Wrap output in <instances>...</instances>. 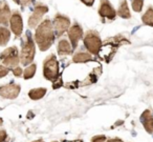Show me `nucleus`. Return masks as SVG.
<instances>
[{"mask_svg":"<svg viewBox=\"0 0 153 142\" xmlns=\"http://www.w3.org/2000/svg\"><path fill=\"white\" fill-rule=\"evenodd\" d=\"M55 31L53 26L49 19H45L38 26L35 33V40L40 51L45 52L53 45L55 41Z\"/></svg>","mask_w":153,"mask_h":142,"instance_id":"1","label":"nucleus"},{"mask_svg":"<svg viewBox=\"0 0 153 142\" xmlns=\"http://www.w3.org/2000/svg\"><path fill=\"white\" fill-rule=\"evenodd\" d=\"M35 42L33 40L32 34L30 31L25 33V36L21 42V54H20V62L22 65H28L33 62L35 57Z\"/></svg>","mask_w":153,"mask_h":142,"instance_id":"2","label":"nucleus"},{"mask_svg":"<svg viewBox=\"0 0 153 142\" xmlns=\"http://www.w3.org/2000/svg\"><path fill=\"white\" fill-rule=\"evenodd\" d=\"M43 75L44 78L55 82L59 77V63L55 54L47 56L43 62Z\"/></svg>","mask_w":153,"mask_h":142,"instance_id":"3","label":"nucleus"},{"mask_svg":"<svg viewBox=\"0 0 153 142\" xmlns=\"http://www.w3.org/2000/svg\"><path fill=\"white\" fill-rule=\"evenodd\" d=\"M84 47L92 55H99L102 47V40L97 31H88L83 39Z\"/></svg>","mask_w":153,"mask_h":142,"instance_id":"4","label":"nucleus"},{"mask_svg":"<svg viewBox=\"0 0 153 142\" xmlns=\"http://www.w3.org/2000/svg\"><path fill=\"white\" fill-rule=\"evenodd\" d=\"M0 61L2 62L7 68H17L20 62L17 47H11L5 49L2 53L0 54Z\"/></svg>","mask_w":153,"mask_h":142,"instance_id":"5","label":"nucleus"},{"mask_svg":"<svg viewBox=\"0 0 153 142\" xmlns=\"http://www.w3.org/2000/svg\"><path fill=\"white\" fill-rule=\"evenodd\" d=\"M47 12H48L47 5H43V3H37L34 8V12L28 18V26L30 29H35L37 26H39L42 17Z\"/></svg>","mask_w":153,"mask_h":142,"instance_id":"6","label":"nucleus"},{"mask_svg":"<svg viewBox=\"0 0 153 142\" xmlns=\"http://www.w3.org/2000/svg\"><path fill=\"white\" fill-rule=\"evenodd\" d=\"M53 31L55 35L58 37L62 36L70 26V19L67 16H64L62 14H57L53 18Z\"/></svg>","mask_w":153,"mask_h":142,"instance_id":"7","label":"nucleus"},{"mask_svg":"<svg viewBox=\"0 0 153 142\" xmlns=\"http://www.w3.org/2000/svg\"><path fill=\"white\" fill-rule=\"evenodd\" d=\"M99 15L102 18L103 22H105L106 19L111 21V20H114L117 17V12L108 0H101L100 7H99Z\"/></svg>","mask_w":153,"mask_h":142,"instance_id":"8","label":"nucleus"},{"mask_svg":"<svg viewBox=\"0 0 153 142\" xmlns=\"http://www.w3.org/2000/svg\"><path fill=\"white\" fill-rule=\"evenodd\" d=\"M20 87L19 84L15 82H11L9 84H5L0 86V96L5 99H16L20 93Z\"/></svg>","mask_w":153,"mask_h":142,"instance_id":"9","label":"nucleus"},{"mask_svg":"<svg viewBox=\"0 0 153 142\" xmlns=\"http://www.w3.org/2000/svg\"><path fill=\"white\" fill-rule=\"evenodd\" d=\"M10 24H11V29L13 33L15 34L16 38H19L22 35V31H23V21H22L21 14L19 11H14L12 13V17L10 20Z\"/></svg>","mask_w":153,"mask_h":142,"instance_id":"10","label":"nucleus"},{"mask_svg":"<svg viewBox=\"0 0 153 142\" xmlns=\"http://www.w3.org/2000/svg\"><path fill=\"white\" fill-rule=\"evenodd\" d=\"M83 37V29L81 28L79 23H74V26H71L68 30V38L71 43L72 49H76L78 47V43Z\"/></svg>","mask_w":153,"mask_h":142,"instance_id":"11","label":"nucleus"},{"mask_svg":"<svg viewBox=\"0 0 153 142\" xmlns=\"http://www.w3.org/2000/svg\"><path fill=\"white\" fill-rule=\"evenodd\" d=\"M12 13L9 5L5 0H2L0 2V24L2 26H7L11 20Z\"/></svg>","mask_w":153,"mask_h":142,"instance_id":"12","label":"nucleus"},{"mask_svg":"<svg viewBox=\"0 0 153 142\" xmlns=\"http://www.w3.org/2000/svg\"><path fill=\"white\" fill-rule=\"evenodd\" d=\"M140 122L144 125V128L149 134H153V115L150 110H146L140 116Z\"/></svg>","mask_w":153,"mask_h":142,"instance_id":"13","label":"nucleus"},{"mask_svg":"<svg viewBox=\"0 0 153 142\" xmlns=\"http://www.w3.org/2000/svg\"><path fill=\"white\" fill-rule=\"evenodd\" d=\"M58 54L60 56H68L72 54L71 43L66 39H61L58 43Z\"/></svg>","mask_w":153,"mask_h":142,"instance_id":"14","label":"nucleus"},{"mask_svg":"<svg viewBox=\"0 0 153 142\" xmlns=\"http://www.w3.org/2000/svg\"><path fill=\"white\" fill-rule=\"evenodd\" d=\"M117 15L121 18H124V19H129V18H131V14H130L127 0H121V1H120Z\"/></svg>","mask_w":153,"mask_h":142,"instance_id":"15","label":"nucleus"},{"mask_svg":"<svg viewBox=\"0 0 153 142\" xmlns=\"http://www.w3.org/2000/svg\"><path fill=\"white\" fill-rule=\"evenodd\" d=\"M91 59H92L91 54L87 53V52H83V51L76 52V53L74 55V57H72V61H74V63L87 62V61H90Z\"/></svg>","mask_w":153,"mask_h":142,"instance_id":"16","label":"nucleus"},{"mask_svg":"<svg viewBox=\"0 0 153 142\" xmlns=\"http://www.w3.org/2000/svg\"><path fill=\"white\" fill-rule=\"evenodd\" d=\"M47 89L45 87H38V89H33L28 93V97L32 100H39L43 98L46 94Z\"/></svg>","mask_w":153,"mask_h":142,"instance_id":"17","label":"nucleus"},{"mask_svg":"<svg viewBox=\"0 0 153 142\" xmlns=\"http://www.w3.org/2000/svg\"><path fill=\"white\" fill-rule=\"evenodd\" d=\"M11 39V32L5 26H0V47H4Z\"/></svg>","mask_w":153,"mask_h":142,"instance_id":"18","label":"nucleus"},{"mask_svg":"<svg viewBox=\"0 0 153 142\" xmlns=\"http://www.w3.org/2000/svg\"><path fill=\"white\" fill-rule=\"evenodd\" d=\"M142 21L144 24L149 26H153V8L149 7L146 13L142 16Z\"/></svg>","mask_w":153,"mask_h":142,"instance_id":"19","label":"nucleus"},{"mask_svg":"<svg viewBox=\"0 0 153 142\" xmlns=\"http://www.w3.org/2000/svg\"><path fill=\"white\" fill-rule=\"evenodd\" d=\"M36 70H37V65L35 63L30 64V65H28L27 68H25V71L23 72V78L24 79H30L33 78V77L35 76V74H36Z\"/></svg>","mask_w":153,"mask_h":142,"instance_id":"20","label":"nucleus"},{"mask_svg":"<svg viewBox=\"0 0 153 142\" xmlns=\"http://www.w3.org/2000/svg\"><path fill=\"white\" fill-rule=\"evenodd\" d=\"M131 5L134 12H142L143 5H144V0H131Z\"/></svg>","mask_w":153,"mask_h":142,"instance_id":"21","label":"nucleus"},{"mask_svg":"<svg viewBox=\"0 0 153 142\" xmlns=\"http://www.w3.org/2000/svg\"><path fill=\"white\" fill-rule=\"evenodd\" d=\"M13 1L15 3H17V5H19L22 9H24L26 7H30V5H32L35 2V0H13Z\"/></svg>","mask_w":153,"mask_h":142,"instance_id":"22","label":"nucleus"},{"mask_svg":"<svg viewBox=\"0 0 153 142\" xmlns=\"http://www.w3.org/2000/svg\"><path fill=\"white\" fill-rule=\"evenodd\" d=\"M90 142H106V136L104 135H97L91 138Z\"/></svg>","mask_w":153,"mask_h":142,"instance_id":"23","label":"nucleus"},{"mask_svg":"<svg viewBox=\"0 0 153 142\" xmlns=\"http://www.w3.org/2000/svg\"><path fill=\"white\" fill-rule=\"evenodd\" d=\"M9 72H10L9 68H7V66L1 65V64H0V78H3V77H5L7 74H9Z\"/></svg>","mask_w":153,"mask_h":142,"instance_id":"24","label":"nucleus"},{"mask_svg":"<svg viewBox=\"0 0 153 142\" xmlns=\"http://www.w3.org/2000/svg\"><path fill=\"white\" fill-rule=\"evenodd\" d=\"M12 72H13L14 76L18 77V78H19V77H22V75H23V71H22V68H20V66L12 68Z\"/></svg>","mask_w":153,"mask_h":142,"instance_id":"25","label":"nucleus"},{"mask_svg":"<svg viewBox=\"0 0 153 142\" xmlns=\"http://www.w3.org/2000/svg\"><path fill=\"white\" fill-rule=\"evenodd\" d=\"M0 142H7V134L4 129H0Z\"/></svg>","mask_w":153,"mask_h":142,"instance_id":"26","label":"nucleus"},{"mask_svg":"<svg viewBox=\"0 0 153 142\" xmlns=\"http://www.w3.org/2000/svg\"><path fill=\"white\" fill-rule=\"evenodd\" d=\"M81 1L83 3H85L87 7H92L94 3V0H81Z\"/></svg>","mask_w":153,"mask_h":142,"instance_id":"27","label":"nucleus"},{"mask_svg":"<svg viewBox=\"0 0 153 142\" xmlns=\"http://www.w3.org/2000/svg\"><path fill=\"white\" fill-rule=\"evenodd\" d=\"M107 142H124V141L121 139H119V138H112V139H109Z\"/></svg>","mask_w":153,"mask_h":142,"instance_id":"28","label":"nucleus"},{"mask_svg":"<svg viewBox=\"0 0 153 142\" xmlns=\"http://www.w3.org/2000/svg\"><path fill=\"white\" fill-rule=\"evenodd\" d=\"M35 142H43L42 140H38V141H35Z\"/></svg>","mask_w":153,"mask_h":142,"instance_id":"29","label":"nucleus"},{"mask_svg":"<svg viewBox=\"0 0 153 142\" xmlns=\"http://www.w3.org/2000/svg\"><path fill=\"white\" fill-rule=\"evenodd\" d=\"M0 122H1V119H0Z\"/></svg>","mask_w":153,"mask_h":142,"instance_id":"30","label":"nucleus"},{"mask_svg":"<svg viewBox=\"0 0 153 142\" xmlns=\"http://www.w3.org/2000/svg\"><path fill=\"white\" fill-rule=\"evenodd\" d=\"M53 142H57V141H53Z\"/></svg>","mask_w":153,"mask_h":142,"instance_id":"31","label":"nucleus"}]
</instances>
